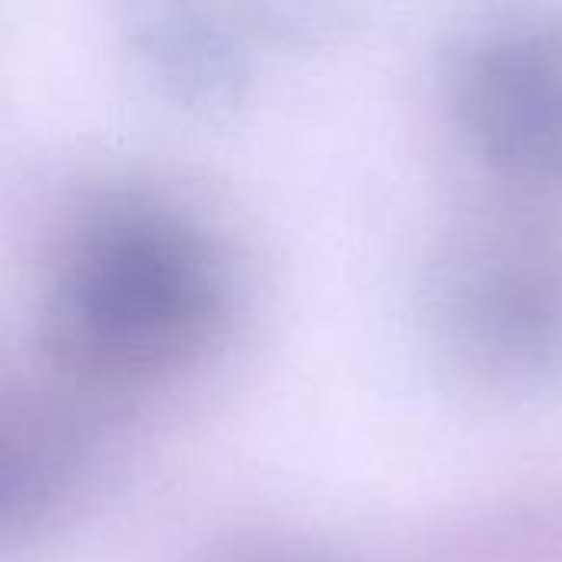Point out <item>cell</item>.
<instances>
[{"mask_svg":"<svg viewBox=\"0 0 562 562\" xmlns=\"http://www.w3.org/2000/svg\"><path fill=\"white\" fill-rule=\"evenodd\" d=\"M454 109L494 175L524 194H562V30L514 26L474 43Z\"/></svg>","mask_w":562,"mask_h":562,"instance_id":"cell-2","label":"cell"},{"mask_svg":"<svg viewBox=\"0 0 562 562\" xmlns=\"http://www.w3.org/2000/svg\"><path fill=\"white\" fill-rule=\"evenodd\" d=\"M201 319L198 277L151 247L102 263L76 296L82 349L112 366H145L178 352Z\"/></svg>","mask_w":562,"mask_h":562,"instance_id":"cell-3","label":"cell"},{"mask_svg":"<svg viewBox=\"0 0 562 562\" xmlns=\"http://www.w3.org/2000/svg\"><path fill=\"white\" fill-rule=\"evenodd\" d=\"M63 448L56 428L36 415L0 408V524L33 514L56 487Z\"/></svg>","mask_w":562,"mask_h":562,"instance_id":"cell-4","label":"cell"},{"mask_svg":"<svg viewBox=\"0 0 562 562\" xmlns=\"http://www.w3.org/2000/svg\"><path fill=\"white\" fill-rule=\"evenodd\" d=\"M431 293L448 326L487 356H560L562 221L530 207L461 217L435 250Z\"/></svg>","mask_w":562,"mask_h":562,"instance_id":"cell-1","label":"cell"}]
</instances>
